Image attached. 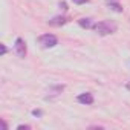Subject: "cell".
<instances>
[{"label":"cell","instance_id":"8","mask_svg":"<svg viewBox=\"0 0 130 130\" xmlns=\"http://www.w3.org/2000/svg\"><path fill=\"white\" fill-rule=\"evenodd\" d=\"M74 3H77V5H83V3H87L89 0H72Z\"/></svg>","mask_w":130,"mask_h":130},{"label":"cell","instance_id":"1","mask_svg":"<svg viewBox=\"0 0 130 130\" xmlns=\"http://www.w3.org/2000/svg\"><path fill=\"white\" fill-rule=\"evenodd\" d=\"M92 29L100 34V35H109V34H113L116 31V25L113 22H109V20H104V22H98L92 26Z\"/></svg>","mask_w":130,"mask_h":130},{"label":"cell","instance_id":"7","mask_svg":"<svg viewBox=\"0 0 130 130\" xmlns=\"http://www.w3.org/2000/svg\"><path fill=\"white\" fill-rule=\"evenodd\" d=\"M78 23H80V26H81V28H86V29H89V28H92V26H93L90 19H80V20H78Z\"/></svg>","mask_w":130,"mask_h":130},{"label":"cell","instance_id":"6","mask_svg":"<svg viewBox=\"0 0 130 130\" xmlns=\"http://www.w3.org/2000/svg\"><path fill=\"white\" fill-rule=\"evenodd\" d=\"M107 3H109V6H110L113 11H116V12H122V8H121V5H119L118 2H115V0H107Z\"/></svg>","mask_w":130,"mask_h":130},{"label":"cell","instance_id":"4","mask_svg":"<svg viewBox=\"0 0 130 130\" xmlns=\"http://www.w3.org/2000/svg\"><path fill=\"white\" fill-rule=\"evenodd\" d=\"M77 101H78L80 104L89 106V104H92V103H93V95H92V93H89V92L81 93V95H78V96H77Z\"/></svg>","mask_w":130,"mask_h":130},{"label":"cell","instance_id":"3","mask_svg":"<svg viewBox=\"0 0 130 130\" xmlns=\"http://www.w3.org/2000/svg\"><path fill=\"white\" fill-rule=\"evenodd\" d=\"M14 52L17 54V57L23 58L26 55V43L23 38H17L15 40V44H14Z\"/></svg>","mask_w":130,"mask_h":130},{"label":"cell","instance_id":"9","mask_svg":"<svg viewBox=\"0 0 130 130\" xmlns=\"http://www.w3.org/2000/svg\"><path fill=\"white\" fill-rule=\"evenodd\" d=\"M0 46H2V54L5 55V54L8 52V49H6V46H5V44H0Z\"/></svg>","mask_w":130,"mask_h":130},{"label":"cell","instance_id":"5","mask_svg":"<svg viewBox=\"0 0 130 130\" xmlns=\"http://www.w3.org/2000/svg\"><path fill=\"white\" fill-rule=\"evenodd\" d=\"M68 22V19L66 17H54L52 20H49L47 23L51 25V26H61V25H64Z\"/></svg>","mask_w":130,"mask_h":130},{"label":"cell","instance_id":"10","mask_svg":"<svg viewBox=\"0 0 130 130\" xmlns=\"http://www.w3.org/2000/svg\"><path fill=\"white\" fill-rule=\"evenodd\" d=\"M32 115H34V116H40L41 112H40V110H32Z\"/></svg>","mask_w":130,"mask_h":130},{"label":"cell","instance_id":"11","mask_svg":"<svg viewBox=\"0 0 130 130\" xmlns=\"http://www.w3.org/2000/svg\"><path fill=\"white\" fill-rule=\"evenodd\" d=\"M17 128H20V130H22V128H29V125H19Z\"/></svg>","mask_w":130,"mask_h":130},{"label":"cell","instance_id":"12","mask_svg":"<svg viewBox=\"0 0 130 130\" xmlns=\"http://www.w3.org/2000/svg\"><path fill=\"white\" fill-rule=\"evenodd\" d=\"M60 8H63V9H68V8H66V3H60Z\"/></svg>","mask_w":130,"mask_h":130},{"label":"cell","instance_id":"2","mask_svg":"<svg viewBox=\"0 0 130 130\" xmlns=\"http://www.w3.org/2000/svg\"><path fill=\"white\" fill-rule=\"evenodd\" d=\"M38 44L43 47V49H49V47H54L57 43H58V40H57V37L54 35V34H43V35H40L38 37Z\"/></svg>","mask_w":130,"mask_h":130},{"label":"cell","instance_id":"13","mask_svg":"<svg viewBox=\"0 0 130 130\" xmlns=\"http://www.w3.org/2000/svg\"><path fill=\"white\" fill-rule=\"evenodd\" d=\"M125 87H127V89H128V90H130V80H128V81H127V84H125Z\"/></svg>","mask_w":130,"mask_h":130}]
</instances>
